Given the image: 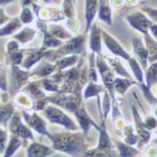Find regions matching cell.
Segmentation results:
<instances>
[{
  "label": "cell",
  "mask_w": 157,
  "mask_h": 157,
  "mask_svg": "<svg viewBox=\"0 0 157 157\" xmlns=\"http://www.w3.org/2000/svg\"><path fill=\"white\" fill-rule=\"evenodd\" d=\"M21 22L23 25H28L33 22L34 18H35V15L33 11L28 8V7H23L22 9V12L19 16Z\"/></svg>",
  "instance_id": "25"
},
{
  "label": "cell",
  "mask_w": 157,
  "mask_h": 157,
  "mask_svg": "<svg viewBox=\"0 0 157 157\" xmlns=\"http://www.w3.org/2000/svg\"><path fill=\"white\" fill-rule=\"evenodd\" d=\"M50 153H52V150L49 147H46L44 145H41L37 142H33L32 144L29 145L27 149V156L32 157H41V156H47Z\"/></svg>",
  "instance_id": "17"
},
{
  "label": "cell",
  "mask_w": 157,
  "mask_h": 157,
  "mask_svg": "<svg viewBox=\"0 0 157 157\" xmlns=\"http://www.w3.org/2000/svg\"><path fill=\"white\" fill-rule=\"evenodd\" d=\"M85 40L86 36L83 35L71 39L61 49L59 50V52L56 54V56L81 54L85 49Z\"/></svg>",
  "instance_id": "4"
},
{
  "label": "cell",
  "mask_w": 157,
  "mask_h": 157,
  "mask_svg": "<svg viewBox=\"0 0 157 157\" xmlns=\"http://www.w3.org/2000/svg\"><path fill=\"white\" fill-rule=\"evenodd\" d=\"M10 20V17L5 13L3 9H0V25L6 24Z\"/></svg>",
  "instance_id": "34"
},
{
  "label": "cell",
  "mask_w": 157,
  "mask_h": 157,
  "mask_svg": "<svg viewBox=\"0 0 157 157\" xmlns=\"http://www.w3.org/2000/svg\"><path fill=\"white\" fill-rule=\"evenodd\" d=\"M66 26L72 32H76L79 28V23L75 18H69L66 22Z\"/></svg>",
  "instance_id": "32"
},
{
  "label": "cell",
  "mask_w": 157,
  "mask_h": 157,
  "mask_svg": "<svg viewBox=\"0 0 157 157\" xmlns=\"http://www.w3.org/2000/svg\"><path fill=\"white\" fill-rule=\"evenodd\" d=\"M97 66H98V69H99L100 73H101V75L103 77L105 86L107 88V90L110 91V94H111L113 101L115 102V97H114V91H113L114 90L113 73H112V71L109 69V67L106 65V63L105 62V60L102 59V56L100 55L98 56V58H97Z\"/></svg>",
  "instance_id": "6"
},
{
  "label": "cell",
  "mask_w": 157,
  "mask_h": 157,
  "mask_svg": "<svg viewBox=\"0 0 157 157\" xmlns=\"http://www.w3.org/2000/svg\"><path fill=\"white\" fill-rule=\"evenodd\" d=\"M47 31L53 35L56 38H61V39H69L71 38V34L67 32L64 28L60 25H50L48 27L47 25Z\"/></svg>",
  "instance_id": "23"
},
{
  "label": "cell",
  "mask_w": 157,
  "mask_h": 157,
  "mask_svg": "<svg viewBox=\"0 0 157 157\" xmlns=\"http://www.w3.org/2000/svg\"><path fill=\"white\" fill-rule=\"evenodd\" d=\"M118 149L120 151V156H134L138 153V151L129 146H126L121 142H117Z\"/></svg>",
  "instance_id": "30"
},
{
  "label": "cell",
  "mask_w": 157,
  "mask_h": 157,
  "mask_svg": "<svg viewBox=\"0 0 157 157\" xmlns=\"http://www.w3.org/2000/svg\"><path fill=\"white\" fill-rule=\"evenodd\" d=\"M75 115L77 118V120L79 121V124L81 125V128L83 129V131L85 132V134H88L90 125L94 126L97 130L100 129V127L91 120V118H90V116L88 115V113L86 112V110H85L83 105L80 106L79 109L75 112Z\"/></svg>",
  "instance_id": "11"
},
{
  "label": "cell",
  "mask_w": 157,
  "mask_h": 157,
  "mask_svg": "<svg viewBox=\"0 0 157 157\" xmlns=\"http://www.w3.org/2000/svg\"><path fill=\"white\" fill-rule=\"evenodd\" d=\"M99 6V0H86V7H85V18H86V32H87L97 14Z\"/></svg>",
  "instance_id": "10"
},
{
  "label": "cell",
  "mask_w": 157,
  "mask_h": 157,
  "mask_svg": "<svg viewBox=\"0 0 157 157\" xmlns=\"http://www.w3.org/2000/svg\"><path fill=\"white\" fill-rule=\"evenodd\" d=\"M134 84H135V82L132 80H129V79L116 78L114 80L113 86H114V88H115L116 91L122 95L127 90V89L129 88L131 85H134Z\"/></svg>",
  "instance_id": "22"
},
{
  "label": "cell",
  "mask_w": 157,
  "mask_h": 157,
  "mask_svg": "<svg viewBox=\"0 0 157 157\" xmlns=\"http://www.w3.org/2000/svg\"><path fill=\"white\" fill-rule=\"evenodd\" d=\"M7 139H8L7 132L0 127V153H2L5 151Z\"/></svg>",
  "instance_id": "33"
},
{
  "label": "cell",
  "mask_w": 157,
  "mask_h": 157,
  "mask_svg": "<svg viewBox=\"0 0 157 157\" xmlns=\"http://www.w3.org/2000/svg\"><path fill=\"white\" fill-rule=\"evenodd\" d=\"M126 20L135 29L140 31L142 34L147 35L149 34V30L151 26L154 24L152 23L143 12L136 11L133 12L129 15L126 16Z\"/></svg>",
  "instance_id": "3"
},
{
  "label": "cell",
  "mask_w": 157,
  "mask_h": 157,
  "mask_svg": "<svg viewBox=\"0 0 157 157\" xmlns=\"http://www.w3.org/2000/svg\"><path fill=\"white\" fill-rule=\"evenodd\" d=\"M103 90L104 89L102 87H100V86H97L94 83L90 82L88 85V87H87V89H86V90H85V98L86 99H90L91 97H94V96L98 95L101 91H103Z\"/></svg>",
  "instance_id": "28"
},
{
  "label": "cell",
  "mask_w": 157,
  "mask_h": 157,
  "mask_svg": "<svg viewBox=\"0 0 157 157\" xmlns=\"http://www.w3.org/2000/svg\"><path fill=\"white\" fill-rule=\"evenodd\" d=\"M78 60V56L76 55H72L70 56H66V58H62L61 59L58 60L56 63V67L59 70H64L70 66L75 65Z\"/></svg>",
  "instance_id": "24"
},
{
  "label": "cell",
  "mask_w": 157,
  "mask_h": 157,
  "mask_svg": "<svg viewBox=\"0 0 157 157\" xmlns=\"http://www.w3.org/2000/svg\"><path fill=\"white\" fill-rule=\"evenodd\" d=\"M133 47H134V52L136 54V56L138 58L141 65L144 68L147 67L148 65V50L147 48L144 46L143 42L139 38H135L133 40Z\"/></svg>",
  "instance_id": "13"
},
{
  "label": "cell",
  "mask_w": 157,
  "mask_h": 157,
  "mask_svg": "<svg viewBox=\"0 0 157 157\" xmlns=\"http://www.w3.org/2000/svg\"><path fill=\"white\" fill-rule=\"evenodd\" d=\"M44 114L52 123L62 125L68 130H72V131L77 130V127L75 126V122L62 110L59 108L49 105L44 109Z\"/></svg>",
  "instance_id": "2"
},
{
  "label": "cell",
  "mask_w": 157,
  "mask_h": 157,
  "mask_svg": "<svg viewBox=\"0 0 157 157\" xmlns=\"http://www.w3.org/2000/svg\"><path fill=\"white\" fill-rule=\"evenodd\" d=\"M101 34H102V37H103V40L105 41V45L114 55L117 56H121V58L126 60L130 59V55L122 48V46L112 36H110L104 30L103 31L101 30Z\"/></svg>",
  "instance_id": "8"
},
{
  "label": "cell",
  "mask_w": 157,
  "mask_h": 157,
  "mask_svg": "<svg viewBox=\"0 0 157 157\" xmlns=\"http://www.w3.org/2000/svg\"><path fill=\"white\" fill-rule=\"evenodd\" d=\"M0 89H2L3 90H7V83H6V77L2 75H0Z\"/></svg>",
  "instance_id": "35"
},
{
  "label": "cell",
  "mask_w": 157,
  "mask_h": 157,
  "mask_svg": "<svg viewBox=\"0 0 157 157\" xmlns=\"http://www.w3.org/2000/svg\"><path fill=\"white\" fill-rule=\"evenodd\" d=\"M23 115H24V118H25V121L27 122V124L30 127H32L37 133H39L40 135H45L49 138L51 137V134L48 133L44 121L42 120L38 114L33 113L31 115H29V114H27L25 111H23Z\"/></svg>",
  "instance_id": "7"
},
{
  "label": "cell",
  "mask_w": 157,
  "mask_h": 157,
  "mask_svg": "<svg viewBox=\"0 0 157 157\" xmlns=\"http://www.w3.org/2000/svg\"><path fill=\"white\" fill-rule=\"evenodd\" d=\"M21 144H22V142L20 140V137L15 136V135H12L10 139L8 148L5 151V152H4V156H6V157L11 156L14 152H15L20 148Z\"/></svg>",
  "instance_id": "21"
},
{
  "label": "cell",
  "mask_w": 157,
  "mask_h": 157,
  "mask_svg": "<svg viewBox=\"0 0 157 157\" xmlns=\"http://www.w3.org/2000/svg\"><path fill=\"white\" fill-rule=\"evenodd\" d=\"M156 70H157V64L153 63L151 65V67L147 70V88L151 89L152 85L156 83Z\"/></svg>",
  "instance_id": "29"
},
{
  "label": "cell",
  "mask_w": 157,
  "mask_h": 157,
  "mask_svg": "<svg viewBox=\"0 0 157 157\" xmlns=\"http://www.w3.org/2000/svg\"><path fill=\"white\" fill-rule=\"evenodd\" d=\"M50 138L53 141V145L56 150L69 154L76 155L82 152V150L84 149V141L80 135H51Z\"/></svg>",
  "instance_id": "1"
},
{
  "label": "cell",
  "mask_w": 157,
  "mask_h": 157,
  "mask_svg": "<svg viewBox=\"0 0 157 157\" xmlns=\"http://www.w3.org/2000/svg\"><path fill=\"white\" fill-rule=\"evenodd\" d=\"M28 79V74L24 72L17 67V65H12V86L15 90H19L23 85L26 83Z\"/></svg>",
  "instance_id": "16"
},
{
  "label": "cell",
  "mask_w": 157,
  "mask_h": 157,
  "mask_svg": "<svg viewBox=\"0 0 157 157\" xmlns=\"http://www.w3.org/2000/svg\"><path fill=\"white\" fill-rule=\"evenodd\" d=\"M98 16L99 19L105 22L106 25H112V13L110 0H100L98 6Z\"/></svg>",
  "instance_id": "14"
},
{
  "label": "cell",
  "mask_w": 157,
  "mask_h": 157,
  "mask_svg": "<svg viewBox=\"0 0 157 157\" xmlns=\"http://www.w3.org/2000/svg\"><path fill=\"white\" fill-rule=\"evenodd\" d=\"M36 34V31L30 27H25L23 29L17 33L16 35H14V39L17 40L21 44H26V42L30 41Z\"/></svg>",
  "instance_id": "19"
},
{
  "label": "cell",
  "mask_w": 157,
  "mask_h": 157,
  "mask_svg": "<svg viewBox=\"0 0 157 157\" xmlns=\"http://www.w3.org/2000/svg\"><path fill=\"white\" fill-rule=\"evenodd\" d=\"M56 70V65H51L46 63L44 65H40L36 71H34V75H37L39 76H46L51 75Z\"/></svg>",
  "instance_id": "27"
},
{
  "label": "cell",
  "mask_w": 157,
  "mask_h": 157,
  "mask_svg": "<svg viewBox=\"0 0 157 157\" xmlns=\"http://www.w3.org/2000/svg\"><path fill=\"white\" fill-rule=\"evenodd\" d=\"M72 1H73V2H74L75 4V2H76V0H72Z\"/></svg>",
  "instance_id": "37"
},
{
  "label": "cell",
  "mask_w": 157,
  "mask_h": 157,
  "mask_svg": "<svg viewBox=\"0 0 157 157\" xmlns=\"http://www.w3.org/2000/svg\"><path fill=\"white\" fill-rule=\"evenodd\" d=\"M128 61H129L130 67H131V69L133 70L134 75H135V76L136 77V79H137L141 84H143V82H144L143 73H142V70H141V68H140L138 62H137L135 59H128Z\"/></svg>",
  "instance_id": "26"
},
{
  "label": "cell",
  "mask_w": 157,
  "mask_h": 157,
  "mask_svg": "<svg viewBox=\"0 0 157 157\" xmlns=\"http://www.w3.org/2000/svg\"><path fill=\"white\" fill-rule=\"evenodd\" d=\"M14 1V0H0V5H4V4H8Z\"/></svg>",
  "instance_id": "36"
},
{
  "label": "cell",
  "mask_w": 157,
  "mask_h": 157,
  "mask_svg": "<svg viewBox=\"0 0 157 157\" xmlns=\"http://www.w3.org/2000/svg\"><path fill=\"white\" fill-rule=\"evenodd\" d=\"M7 53L12 65H20L24 59V51L19 48L16 40H10L7 44Z\"/></svg>",
  "instance_id": "9"
},
{
  "label": "cell",
  "mask_w": 157,
  "mask_h": 157,
  "mask_svg": "<svg viewBox=\"0 0 157 157\" xmlns=\"http://www.w3.org/2000/svg\"><path fill=\"white\" fill-rule=\"evenodd\" d=\"M109 62L111 63L113 69L115 70L119 75H122L124 77H127V78H130L129 74H128L127 71L122 67V65L121 64V62H120V60L118 59H109Z\"/></svg>",
  "instance_id": "31"
},
{
  "label": "cell",
  "mask_w": 157,
  "mask_h": 157,
  "mask_svg": "<svg viewBox=\"0 0 157 157\" xmlns=\"http://www.w3.org/2000/svg\"><path fill=\"white\" fill-rule=\"evenodd\" d=\"M13 106L11 104H4L0 105V124H6L11 118Z\"/></svg>",
  "instance_id": "20"
},
{
  "label": "cell",
  "mask_w": 157,
  "mask_h": 157,
  "mask_svg": "<svg viewBox=\"0 0 157 157\" xmlns=\"http://www.w3.org/2000/svg\"><path fill=\"white\" fill-rule=\"evenodd\" d=\"M22 25L23 24L20 18H14L10 20V22L8 21L7 24L3 27L0 28V37H5V36L14 34L22 27Z\"/></svg>",
  "instance_id": "18"
},
{
  "label": "cell",
  "mask_w": 157,
  "mask_h": 157,
  "mask_svg": "<svg viewBox=\"0 0 157 157\" xmlns=\"http://www.w3.org/2000/svg\"><path fill=\"white\" fill-rule=\"evenodd\" d=\"M10 131L12 135H15L23 139H31L33 140V135L32 132L22 122L21 118L18 114H15L14 116H11L10 120Z\"/></svg>",
  "instance_id": "5"
},
{
  "label": "cell",
  "mask_w": 157,
  "mask_h": 157,
  "mask_svg": "<svg viewBox=\"0 0 157 157\" xmlns=\"http://www.w3.org/2000/svg\"><path fill=\"white\" fill-rule=\"evenodd\" d=\"M90 46L93 53L100 54L102 49V34L101 29L98 27V25L95 24L92 26H90Z\"/></svg>",
  "instance_id": "12"
},
{
  "label": "cell",
  "mask_w": 157,
  "mask_h": 157,
  "mask_svg": "<svg viewBox=\"0 0 157 157\" xmlns=\"http://www.w3.org/2000/svg\"><path fill=\"white\" fill-rule=\"evenodd\" d=\"M52 51L45 52V50H39V51H30L29 56L25 59V61H22V65L25 69H30L34 64H36L38 61H40L44 56H48Z\"/></svg>",
  "instance_id": "15"
}]
</instances>
